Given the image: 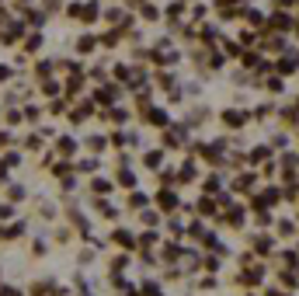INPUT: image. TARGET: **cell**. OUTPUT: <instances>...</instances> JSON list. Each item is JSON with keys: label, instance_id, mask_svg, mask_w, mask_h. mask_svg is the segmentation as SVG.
Returning <instances> with one entry per match:
<instances>
[{"label": "cell", "instance_id": "cell-1", "mask_svg": "<svg viewBox=\"0 0 299 296\" xmlns=\"http://www.w3.org/2000/svg\"><path fill=\"white\" fill-rule=\"evenodd\" d=\"M0 81H7V66H0Z\"/></svg>", "mask_w": 299, "mask_h": 296}]
</instances>
